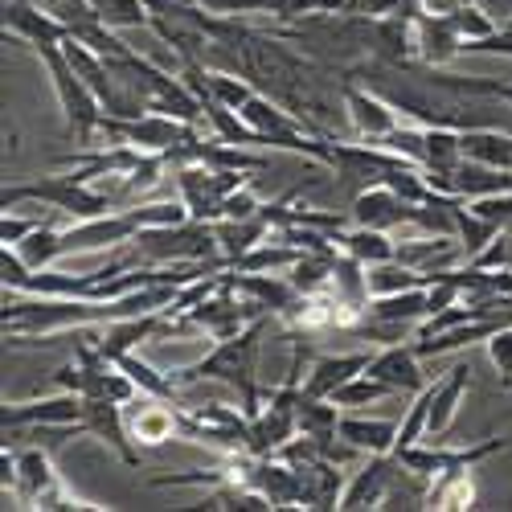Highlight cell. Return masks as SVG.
<instances>
[{"instance_id":"obj_1","label":"cell","mask_w":512,"mask_h":512,"mask_svg":"<svg viewBox=\"0 0 512 512\" xmlns=\"http://www.w3.org/2000/svg\"><path fill=\"white\" fill-rule=\"evenodd\" d=\"M271 328V316H259L254 324H246L242 332L226 336V340H213V349L205 357H197L193 365L173 369V381L181 390L197 386V381H226V386L238 390L242 410L254 418L263 406L259 394V357H263V336Z\"/></svg>"},{"instance_id":"obj_2","label":"cell","mask_w":512,"mask_h":512,"mask_svg":"<svg viewBox=\"0 0 512 512\" xmlns=\"http://www.w3.org/2000/svg\"><path fill=\"white\" fill-rule=\"evenodd\" d=\"M41 58L50 74V87L58 95V107H62V119H66V136L78 144V148H95L99 136H103V103L95 99V91L82 82V74L70 66L66 50L62 46H46V50H33Z\"/></svg>"},{"instance_id":"obj_3","label":"cell","mask_w":512,"mask_h":512,"mask_svg":"<svg viewBox=\"0 0 512 512\" xmlns=\"http://www.w3.org/2000/svg\"><path fill=\"white\" fill-rule=\"evenodd\" d=\"M0 205L5 209H21V205H46V209H58L66 213L70 222H82V218H103L111 213V197H103L95 185L78 181L70 168L66 173H50L41 181H17V185H5L0 193Z\"/></svg>"},{"instance_id":"obj_4","label":"cell","mask_w":512,"mask_h":512,"mask_svg":"<svg viewBox=\"0 0 512 512\" xmlns=\"http://www.w3.org/2000/svg\"><path fill=\"white\" fill-rule=\"evenodd\" d=\"M406 156L381 148V144H349V140H328L324 148V168L336 177V189L345 193V201H353L357 193L373 189V185H386V177L402 164Z\"/></svg>"},{"instance_id":"obj_5","label":"cell","mask_w":512,"mask_h":512,"mask_svg":"<svg viewBox=\"0 0 512 512\" xmlns=\"http://www.w3.org/2000/svg\"><path fill=\"white\" fill-rule=\"evenodd\" d=\"M197 136H201V123H185V119H173V115L148 111L140 119H103L99 144H132L140 152L168 156V152H177L181 144H189Z\"/></svg>"},{"instance_id":"obj_6","label":"cell","mask_w":512,"mask_h":512,"mask_svg":"<svg viewBox=\"0 0 512 512\" xmlns=\"http://www.w3.org/2000/svg\"><path fill=\"white\" fill-rule=\"evenodd\" d=\"M173 181H177V197L189 205V218L218 222L226 197L238 185H246L250 177L230 173V168H209V164H181V168H173Z\"/></svg>"},{"instance_id":"obj_7","label":"cell","mask_w":512,"mask_h":512,"mask_svg":"<svg viewBox=\"0 0 512 512\" xmlns=\"http://www.w3.org/2000/svg\"><path fill=\"white\" fill-rule=\"evenodd\" d=\"M181 439L185 443H209L222 451H250V414L226 402H205L181 410Z\"/></svg>"},{"instance_id":"obj_8","label":"cell","mask_w":512,"mask_h":512,"mask_svg":"<svg viewBox=\"0 0 512 512\" xmlns=\"http://www.w3.org/2000/svg\"><path fill=\"white\" fill-rule=\"evenodd\" d=\"M345 115H349V132L357 140H369V144H381L394 127L406 123L402 111L386 95L365 87V82H357V78L345 82Z\"/></svg>"},{"instance_id":"obj_9","label":"cell","mask_w":512,"mask_h":512,"mask_svg":"<svg viewBox=\"0 0 512 512\" xmlns=\"http://www.w3.org/2000/svg\"><path fill=\"white\" fill-rule=\"evenodd\" d=\"M82 410H87V398L58 390L54 398L5 402V410H0V426H5V435L37 431V426H74V422H82Z\"/></svg>"},{"instance_id":"obj_10","label":"cell","mask_w":512,"mask_h":512,"mask_svg":"<svg viewBox=\"0 0 512 512\" xmlns=\"http://www.w3.org/2000/svg\"><path fill=\"white\" fill-rule=\"evenodd\" d=\"M78 435L87 439H99L103 447H111L127 467H144V455H140V443L127 431V414L119 402L111 398H87V410H82V422H78Z\"/></svg>"},{"instance_id":"obj_11","label":"cell","mask_w":512,"mask_h":512,"mask_svg":"<svg viewBox=\"0 0 512 512\" xmlns=\"http://www.w3.org/2000/svg\"><path fill=\"white\" fill-rule=\"evenodd\" d=\"M439 193L447 197H459V201H480V197H496V193H508L512 189V173L508 168H492V164H480V160H459L447 173H426Z\"/></svg>"},{"instance_id":"obj_12","label":"cell","mask_w":512,"mask_h":512,"mask_svg":"<svg viewBox=\"0 0 512 512\" xmlns=\"http://www.w3.org/2000/svg\"><path fill=\"white\" fill-rule=\"evenodd\" d=\"M123 414H127V431H132V439L140 447H160V443L181 439V410H177V402L140 394L136 402L123 406Z\"/></svg>"},{"instance_id":"obj_13","label":"cell","mask_w":512,"mask_h":512,"mask_svg":"<svg viewBox=\"0 0 512 512\" xmlns=\"http://www.w3.org/2000/svg\"><path fill=\"white\" fill-rule=\"evenodd\" d=\"M398 476H402V459L394 451L369 455V463L361 472H353V480L345 484V492H340V508H381L386 496L394 492Z\"/></svg>"},{"instance_id":"obj_14","label":"cell","mask_w":512,"mask_h":512,"mask_svg":"<svg viewBox=\"0 0 512 512\" xmlns=\"http://www.w3.org/2000/svg\"><path fill=\"white\" fill-rule=\"evenodd\" d=\"M5 33H13L17 41H25L29 50H46V46H62L70 37V29L62 21H54L37 0H5Z\"/></svg>"},{"instance_id":"obj_15","label":"cell","mask_w":512,"mask_h":512,"mask_svg":"<svg viewBox=\"0 0 512 512\" xmlns=\"http://www.w3.org/2000/svg\"><path fill=\"white\" fill-rule=\"evenodd\" d=\"M365 373L377 377V381H386L394 394H418V390L431 386L426 373H422V357L414 353V345H406V340H402V345H381L369 357Z\"/></svg>"},{"instance_id":"obj_16","label":"cell","mask_w":512,"mask_h":512,"mask_svg":"<svg viewBox=\"0 0 512 512\" xmlns=\"http://www.w3.org/2000/svg\"><path fill=\"white\" fill-rule=\"evenodd\" d=\"M369 357L373 353H324V357H312L308 373H304V394L308 398H332L345 381H353L357 373L369 369Z\"/></svg>"},{"instance_id":"obj_17","label":"cell","mask_w":512,"mask_h":512,"mask_svg":"<svg viewBox=\"0 0 512 512\" xmlns=\"http://www.w3.org/2000/svg\"><path fill=\"white\" fill-rule=\"evenodd\" d=\"M62 476L54 472V459L46 447H25L13 451V496L29 508H37V500L46 496Z\"/></svg>"},{"instance_id":"obj_18","label":"cell","mask_w":512,"mask_h":512,"mask_svg":"<svg viewBox=\"0 0 512 512\" xmlns=\"http://www.w3.org/2000/svg\"><path fill=\"white\" fill-rule=\"evenodd\" d=\"M467 390H472V365H451L447 377H439L431 386V422H426V439L431 443L451 431Z\"/></svg>"},{"instance_id":"obj_19","label":"cell","mask_w":512,"mask_h":512,"mask_svg":"<svg viewBox=\"0 0 512 512\" xmlns=\"http://www.w3.org/2000/svg\"><path fill=\"white\" fill-rule=\"evenodd\" d=\"M226 279L242 291V295H250L254 304H263V312H271L275 320L295 304V283L287 279V275H263V271H226Z\"/></svg>"},{"instance_id":"obj_20","label":"cell","mask_w":512,"mask_h":512,"mask_svg":"<svg viewBox=\"0 0 512 512\" xmlns=\"http://www.w3.org/2000/svg\"><path fill=\"white\" fill-rule=\"evenodd\" d=\"M414 33H418V62L422 66L447 70L463 54V37L439 17H414Z\"/></svg>"},{"instance_id":"obj_21","label":"cell","mask_w":512,"mask_h":512,"mask_svg":"<svg viewBox=\"0 0 512 512\" xmlns=\"http://www.w3.org/2000/svg\"><path fill=\"white\" fill-rule=\"evenodd\" d=\"M332 242H336V250H345V254H353L357 263H365V267H377V263H390L394 254H398V242L390 238V230H373V226H340L336 234H332Z\"/></svg>"},{"instance_id":"obj_22","label":"cell","mask_w":512,"mask_h":512,"mask_svg":"<svg viewBox=\"0 0 512 512\" xmlns=\"http://www.w3.org/2000/svg\"><path fill=\"white\" fill-rule=\"evenodd\" d=\"M426 508L435 512H463L476 508V467H451L426 484Z\"/></svg>"},{"instance_id":"obj_23","label":"cell","mask_w":512,"mask_h":512,"mask_svg":"<svg viewBox=\"0 0 512 512\" xmlns=\"http://www.w3.org/2000/svg\"><path fill=\"white\" fill-rule=\"evenodd\" d=\"M340 439H345L349 447H357L361 455H386V451L398 447V422L340 414Z\"/></svg>"},{"instance_id":"obj_24","label":"cell","mask_w":512,"mask_h":512,"mask_svg":"<svg viewBox=\"0 0 512 512\" xmlns=\"http://www.w3.org/2000/svg\"><path fill=\"white\" fill-rule=\"evenodd\" d=\"M459 148L467 160L512 173V132H504V127H467V132H459Z\"/></svg>"},{"instance_id":"obj_25","label":"cell","mask_w":512,"mask_h":512,"mask_svg":"<svg viewBox=\"0 0 512 512\" xmlns=\"http://www.w3.org/2000/svg\"><path fill=\"white\" fill-rule=\"evenodd\" d=\"M500 234H504V230H500L496 222L480 218V213L467 205V201L455 205V238H459V246H463V259H467V263H472L476 254H484Z\"/></svg>"},{"instance_id":"obj_26","label":"cell","mask_w":512,"mask_h":512,"mask_svg":"<svg viewBox=\"0 0 512 512\" xmlns=\"http://www.w3.org/2000/svg\"><path fill=\"white\" fill-rule=\"evenodd\" d=\"M115 365L136 381L140 394H148V398H164V402H177L181 386L173 381V373H160V369H156V365H148L136 349H132V353H119V357H115Z\"/></svg>"},{"instance_id":"obj_27","label":"cell","mask_w":512,"mask_h":512,"mask_svg":"<svg viewBox=\"0 0 512 512\" xmlns=\"http://www.w3.org/2000/svg\"><path fill=\"white\" fill-rule=\"evenodd\" d=\"M336 259H340L336 246L332 250H304L300 263L287 271V279L295 283V291H320V287H328V279L336 271Z\"/></svg>"},{"instance_id":"obj_28","label":"cell","mask_w":512,"mask_h":512,"mask_svg":"<svg viewBox=\"0 0 512 512\" xmlns=\"http://www.w3.org/2000/svg\"><path fill=\"white\" fill-rule=\"evenodd\" d=\"M386 398H394V390L386 386V381H377V377H369V373H357L353 381H345L336 394H332V402L340 406V410H357V406H377V402H386Z\"/></svg>"},{"instance_id":"obj_29","label":"cell","mask_w":512,"mask_h":512,"mask_svg":"<svg viewBox=\"0 0 512 512\" xmlns=\"http://www.w3.org/2000/svg\"><path fill=\"white\" fill-rule=\"evenodd\" d=\"M91 5L107 29H148V21H152L144 0H91Z\"/></svg>"},{"instance_id":"obj_30","label":"cell","mask_w":512,"mask_h":512,"mask_svg":"<svg viewBox=\"0 0 512 512\" xmlns=\"http://www.w3.org/2000/svg\"><path fill=\"white\" fill-rule=\"evenodd\" d=\"M431 386H435V381H431ZM431 386L418 390V394H410V406H406V414H402V422H398V447H394V451L414 447V443L426 439V422H431Z\"/></svg>"},{"instance_id":"obj_31","label":"cell","mask_w":512,"mask_h":512,"mask_svg":"<svg viewBox=\"0 0 512 512\" xmlns=\"http://www.w3.org/2000/svg\"><path fill=\"white\" fill-rule=\"evenodd\" d=\"M484 349H488V361H492V369H496L500 390H512V324L496 328V332L484 340Z\"/></svg>"},{"instance_id":"obj_32","label":"cell","mask_w":512,"mask_h":512,"mask_svg":"<svg viewBox=\"0 0 512 512\" xmlns=\"http://www.w3.org/2000/svg\"><path fill=\"white\" fill-rule=\"evenodd\" d=\"M37 5L46 9L54 21H62L70 33H74V29H82V25H91V21H99L91 0H37Z\"/></svg>"},{"instance_id":"obj_33","label":"cell","mask_w":512,"mask_h":512,"mask_svg":"<svg viewBox=\"0 0 512 512\" xmlns=\"http://www.w3.org/2000/svg\"><path fill=\"white\" fill-rule=\"evenodd\" d=\"M447 25H451L463 41H476V37H488L492 29H500V25H496V21L476 5V0H472V5H463L455 17H447Z\"/></svg>"},{"instance_id":"obj_34","label":"cell","mask_w":512,"mask_h":512,"mask_svg":"<svg viewBox=\"0 0 512 512\" xmlns=\"http://www.w3.org/2000/svg\"><path fill=\"white\" fill-rule=\"evenodd\" d=\"M37 508L41 512H99L103 504H91V500H82V496H74L70 488H66V480H58L46 496L37 500Z\"/></svg>"},{"instance_id":"obj_35","label":"cell","mask_w":512,"mask_h":512,"mask_svg":"<svg viewBox=\"0 0 512 512\" xmlns=\"http://www.w3.org/2000/svg\"><path fill=\"white\" fill-rule=\"evenodd\" d=\"M472 205L480 218H488V222H496L500 230H512V189L508 193H496V197H480V201H467Z\"/></svg>"},{"instance_id":"obj_36","label":"cell","mask_w":512,"mask_h":512,"mask_svg":"<svg viewBox=\"0 0 512 512\" xmlns=\"http://www.w3.org/2000/svg\"><path fill=\"white\" fill-rule=\"evenodd\" d=\"M46 218H21L17 209H5V218H0V246H21Z\"/></svg>"},{"instance_id":"obj_37","label":"cell","mask_w":512,"mask_h":512,"mask_svg":"<svg viewBox=\"0 0 512 512\" xmlns=\"http://www.w3.org/2000/svg\"><path fill=\"white\" fill-rule=\"evenodd\" d=\"M463 54H500V58H512V29L500 25V29H492L488 37L463 41Z\"/></svg>"},{"instance_id":"obj_38","label":"cell","mask_w":512,"mask_h":512,"mask_svg":"<svg viewBox=\"0 0 512 512\" xmlns=\"http://www.w3.org/2000/svg\"><path fill=\"white\" fill-rule=\"evenodd\" d=\"M504 25H508V29H512V17H508V21H504Z\"/></svg>"}]
</instances>
